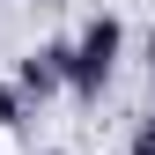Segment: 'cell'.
<instances>
[{"instance_id": "cell-1", "label": "cell", "mask_w": 155, "mask_h": 155, "mask_svg": "<svg viewBox=\"0 0 155 155\" xmlns=\"http://www.w3.org/2000/svg\"><path fill=\"white\" fill-rule=\"evenodd\" d=\"M118 45H126V30H118V15H96V22L67 45V81L81 89V96H96L111 81V67H118Z\"/></svg>"}, {"instance_id": "cell-2", "label": "cell", "mask_w": 155, "mask_h": 155, "mask_svg": "<svg viewBox=\"0 0 155 155\" xmlns=\"http://www.w3.org/2000/svg\"><path fill=\"white\" fill-rule=\"evenodd\" d=\"M59 81H67V45H45V52H30V59H22V89L52 96Z\"/></svg>"}, {"instance_id": "cell-3", "label": "cell", "mask_w": 155, "mask_h": 155, "mask_svg": "<svg viewBox=\"0 0 155 155\" xmlns=\"http://www.w3.org/2000/svg\"><path fill=\"white\" fill-rule=\"evenodd\" d=\"M15 118H22V89H8V81H0V133H8Z\"/></svg>"}, {"instance_id": "cell-4", "label": "cell", "mask_w": 155, "mask_h": 155, "mask_svg": "<svg viewBox=\"0 0 155 155\" xmlns=\"http://www.w3.org/2000/svg\"><path fill=\"white\" fill-rule=\"evenodd\" d=\"M133 155H155V118H148L140 133H133Z\"/></svg>"}, {"instance_id": "cell-5", "label": "cell", "mask_w": 155, "mask_h": 155, "mask_svg": "<svg viewBox=\"0 0 155 155\" xmlns=\"http://www.w3.org/2000/svg\"><path fill=\"white\" fill-rule=\"evenodd\" d=\"M148 74H155V30H148Z\"/></svg>"}, {"instance_id": "cell-6", "label": "cell", "mask_w": 155, "mask_h": 155, "mask_svg": "<svg viewBox=\"0 0 155 155\" xmlns=\"http://www.w3.org/2000/svg\"><path fill=\"white\" fill-rule=\"evenodd\" d=\"M45 155H59V148H45Z\"/></svg>"}]
</instances>
